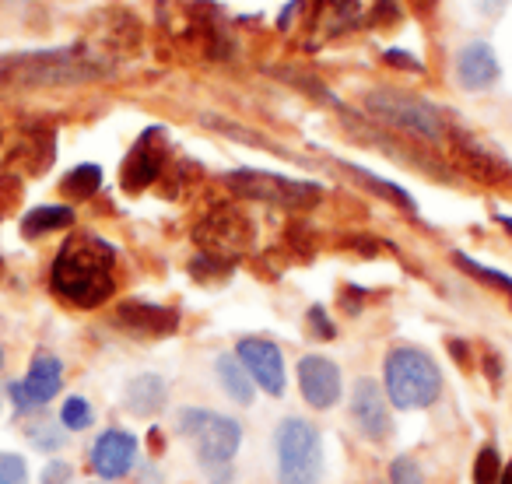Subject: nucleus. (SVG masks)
Wrapping results in <instances>:
<instances>
[{"mask_svg":"<svg viewBox=\"0 0 512 484\" xmlns=\"http://www.w3.org/2000/svg\"><path fill=\"white\" fill-rule=\"evenodd\" d=\"M197 242L207 250V257L228 260L235 253L249 250L253 228H249L246 214H239L235 207H218L197 225Z\"/></svg>","mask_w":512,"mask_h":484,"instance_id":"6e6552de","label":"nucleus"},{"mask_svg":"<svg viewBox=\"0 0 512 484\" xmlns=\"http://www.w3.org/2000/svg\"><path fill=\"white\" fill-rule=\"evenodd\" d=\"M313 25L323 29H344V22H351L358 11V0H313Z\"/></svg>","mask_w":512,"mask_h":484,"instance_id":"412c9836","label":"nucleus"},{"mask_svg":"<svg viewBox=\"0 0 512 484\" xmlns=\"http://www.w3.org/2000/svg\"><path fill=\"white\" fill-rule=\"evenodd\" d=\"M29 481V470L25 460L15 453H0V484H25Z\"/></svg>","mask_w":512,"mask_h":484,"instance_id":"a878e982","label":"nucleus"},{"mask_svg":"<svg viewBox=\"0 0 512 484\" xmlns=\"http://www.w3.org/2000/svg\"><path fill=\"white\" fill-rule=\"evenodd\" d=\"M239 362L249 372V379H256V386H264L271 397L285 393V358H281V351L271 341H256V337L242 341Z\"/></svg>","mask_w":512,"mask_h":484,"instance_id":"9d476101","label":"nucleus"},{"mask_svg":"<svg viewBox=\"0 0 512 484\" xmlns=\"http://www.w3.org/2000/svg\"><path fill=\"white\" fill-rule=\"evenodd\" d=\"M414 4V11H421V15H428V11L435 8V0H411Z\"/></svg>","mask_w":512,"mask_h":484,"instance_id":"c756f323","label":"nucleus"},{"mask_svg":"<svg viewBox=\"0 0 512 484\" xmlns=\"http://www.w3.org/2000/svg\"><path fill=\"white\" fill-rule=\"evenodd\" d=\"M137 460V439L130 432H106L99 442H95L92 449V463L95 470H99L106 481H116V477H123L130 467H134Z\"/></svg>","mask_w":512,"mask_h":484,"instance_id":"4468645a","label":"nucleus"},{"mask_svg":"<svg viewBox=\"0 0 512 484\" xmlns=\"http://www.w3.org/2000/svg\"><path fill=\"white\" fill-rule=\"evenodd\" d=\"M390 477H393V484H421V470H418V463H414L411 456H400V460H393Z\"/></svg>","mask_w":512,"mask_h":484,"instance_id":"bb28decb","label":"nucleus"},{"mask_svg":"<svg viewBox=\"0 0 512 484\" xmlns=\"http://www.w3.org/2000/svg\"><path fill=\"white\" fill-rule=\"evenodd\" d=\"M323 467L320 435L302 418H288L278 428V474L281 484H316Z\"/></svg>","mask_w":512,"mask_h":484,"instance_id":"20e7f679","label":"nucleus"},{"mask_svg":"<svg viewBox=\"0 0 512 484\" xmlns=\"http://www.w3.org/2000/svg\"><path fill=\"white\" fill-rule=\"evenodd\" d=\"M165 158H169V144H165V134L162 130H144L141 137H137V144L130 148L127 162H123V190L127 193H141L144 186H151L158 179V172H162Z\"/></svg>","mask_w":512,"mask_h":484,"instance_id":"1a4fd4ad","label":"nucleus"},{"mask_svg":"<svg viewBox=\"0 0 512 484\" xmlns=\"http://www.w3.org/2000/svg\"><path fill=\"white\" fill-rule=\"evenodd\" d=\"M498 484H512V463L502 470V477H498Z\"/></svg>","mask_w":512,"mask_h":484,"instance_id":"7c9ffc66","label":"nucleus"},{"mask_svg":"<svg viewBox=\"0 0 512 484\" xmlns=\"http://www.w3.org/2000/svg\"><path fill=\"white\" fill-rule=\"evenodd\" d=\"M299 386H302V397H306L316 411H327V407H334L337 397H341V369H337L330 358L309 355V358H302V365H299Z\"/></svg>","mask_w":512,"mask_h":484,"instance_id":"9b49d317","label":"nucleus"},{"mask_svg":"<svg viewBox=\"0 0 512 484\" xmlns=\"http://www.w3.org/2000/svg\"><path fill=\"white\" fill-rule=\"evenodd\" d=\"M0 358H4V355H0Z\"/></svg>","mask_w":512,"mask_h":484,"instance_id":"473e14b6","label":"nucleus"},{"mask_svg":"<svg viewBox=\"0 0 512 484\" xmlns=\"http://www.w3.org/2000/svg\"><path fill=\"white\" fill-rule=\"evenodd\" d=\"M351 414H355V425L362 428V435L369 439H386L390 435V407L386 397L372 379H358L355 397H351Z\"/></svg>","mask_w":512,"mask_h":484,"instance_id":"ddd939ff","label":"nucleus"},{"mask_svg":"<svg viewBox=\"0 0 512 484\" xmlns=\"http://www.w3.org/2000/svg\"><path fill=\"white\" fill-rule=\"evenodd\" d=\"M60 383H64V365H60V358L39 355V358H32L29 379H25L22 386H25V393H29L32 404H50V400L60 393Z\"/></svg>","mask_w":512,"mask_h":484,"instance_id":"f3484780","label":"nucleus"},{"mask_svg":"<svg viewBox=\"0 0 512 484\" xmlns=\"http://www.w3.org/2000/svg\"><path fill=\"white\" fill-rule=\"evenodd\" d=\"M358 179H362L365 186H372V190H379L386 200H393V204H400V207H407V211H414V204H411V197H407L400 186H393V183H383V179H376V176H369V172H362V169H351Z\"/></svg>","mask_w":512,"mask_h":484,"instance_id":"b1692460","label":"nucleus"},{"mask_svg":"<svg viewBox=\"0 0 512 484\" xmlns=\"http://www.w3.org/2000/svg\"><path fill=\"white\" fill-rule=\"evenodd\" d=\"M99 183H102L99 165H78V169L64 179V193L67 197H88V193L99 190Z\"/></svg>","mask_w":512,"mask_h":484,"instance_id":"4be33fe9","label":"nucleus"},{"mask_svg":"<svg viewBox=\"0 0 512 484\" xmlns=\"http://www.w3.org/2000/svg\"><path fill=\"white\" fill-rule=\"evenodd\" d=\"M113 285V250L95 235H74L53 260V288L81 309L102 306Z\"/></svg>","mask_w":512,"mask_h":484,"instance_id":"f03ea898","label":"nucleus"},{"mask_svg":"<svg viewBox=\"0 0 512 484\" xmlns=\"http://www.w3.org/2000/svg\"><path fill=\"white\" fill-rule=\"evenodd\" d=\"M498 477H502V460L495 449L484 446L474 460V484H498Z\"/></svg>","mask_w":512,"mask_h":484,"instance_id":"5701e85b","label":"nucleus"},{"mask_svg":"<svg viewBox=\"0 0 512 484\" xmlns=\"http://www.w3.org/2000/svg\"><path fill=\"white\" fill-rule=\"evenodd\" d=\"M439 393H442V372L425 351L397 348L386 355V397L400 411L435 404Z\"/></svg>","mask_w":512,"mask_h":484,"instance_id":"7ed1b4c3","label":"nucleus"},{"mask_svg":"<svg viewBox=\"0 0 512 484\" xmlns=\"http://www.w3.org/2000/svg\"><path fill=\"white\" fill-rule=\"evenodd\" d=\"M116 320L123 323L127 330L134 334H148V337H165L176 330V313L172 309H162V306H141V302H130L116 313Z\"/></svg>","mask_w":512,"mask_h":484,"instance_id":"dca6fc26","label":"nucleus"},{"mask_svg":"<svg viewBox=\"0 0 512 484\" xmlns=\"http://www.w3.org/2000/svg\"><path fill=\"white\" fill-rule=\"evenodd\" d=\"M369 109L379 120L393 123V127H400V130H411V134H418V137H428V141H439V137L446 134L439 109L428 106L425 99H414V95L376 92V95H369Z\"/></svg>","mask_w":512,"mask_h":484,"instance_id":"0eeeda50","label":"nucleus"},{"mask_svg":"<svg viewBox=\"0 0 512 484\" xmlns=\"http://www.w3.org/2000/svg\"><path fill=\"white\" fill-rule=\"evenodd\" d=\"M71 221H74L71 207H36L32 214H25L22 232L29 235V239H36V235H46V232H57V228H67Z\"/></svg>","mask_w":512,"mask_h":484,"instance_id":"aec40b11","label":"nucleus"},{"mask_svg":"<svg viewBox=\"0 0 512 484\" xmlns=\"http://www.w3.org/2000/svg\"><path fill=\"white\" fill-rule=\"evenodd\" d=\"M228 186H232L235 193H242V197L267 200V204L292 207V211H299V207H313L316 200H320V186L274 176V172H256V169L228 172Z\"/></svg>","mask_w":512,"mask_h":484,"instance_id":"423d86ee","label":"nucleus"},{"mask_svg":"<svg viewBox=\"0 0 512 484\" xmlns=\"http://www.w3.org/2000/svg\"><path fill=\"white\" fill-rule=\"evenodd\" d=\"M116 67L109 53L92 46H64V50H39L0 57V85L43 88V85H81V81L106 78Z\"/></svg>","mask_w":512,"mask_h":484,"instance_id":"f257e3e1","label":"nucleus"},{"mask_svg":"<svg viewBox=\"0 0 512 484\" xmlns=\"http://www.w3.org/2000/svg\"><path fill=\"white\" fill-rule=\"evenodd\" d=\"M453 158L467 176L481 179V183H498V179L509 176V165H505L488 144L470 134H453Z\"/></svg>","mask_w":512,"mask_h":484,"instance_id":"f8f14e48","label":"nucleus"},{"mask_svg":"<svg viewBox=\"0 0 512 484\" xmlns=\"http://www.w3.org/2000/svg\"><path fill=\"white\" fill-rule=\"evenodd\" d=\"M165 397H169V386H165V379L158 376H137L130 379L127 386V407L134 414H141V418H151V414H158L165 407Z\"/></svg>","mask_w":512,"mask_h":484,"instance_id":"a211bd4d","label":"nucleus"},{"mask_svg":"<svg viewBox=\"0 0 512 484\" xmlns=\"http://www.w3.org/2000/svg\"><path fill=\"white\" fill-rule=\"evenodd\" d=\"M502 225H505V228H509V232H512V218H502Z\"/></svg>","mask_w":512,"mask_h":484,"instance_id":"2f4dec72","label":"nucleus"},{"mask_svg":"<svg viewBox=\"0 0 512 484\" xmlns=\"http://www.w3.org/2000/svg\"><path fill=\"white\" fill-rule=\"evenodd\" d=\"M179 432L193 442L200 460L211 463V467L232 460L242 442L239 421L225 418V414H214V411H183L179 414Z\"/></svg>","mask_w":512,"mask_h":484,"instance_id":"39448f33","label":"nucleus"},{"mask_svg":"<svg viewBox=\"0 0 512 484\" xmlns=\"http://www.w3.org/2000/svg\"><path fill=\"white\" fill-rule=\"evenodd\" d=\"M67 477H71V467H67V463H50L43 474V484H67Z\"/></svg>","mask_w":512,"mask_h":484,"instance_id":"c85d7f7f","label":"nucleus"},{"mask_svg":"<svg viewBox=\"0 0 512 484\" xmlns=\"http://www.w3.org/2000/svg\"><path fill=\"white\" fill-rule=\"evenodd\" d=\"M218 379L228 390V397H235L239 404H249V400H253V379H249V372L242 369L239 358L221 355L218 358Z\"/></svg>","mask_w":512,"mask_h":484,"instance_id":"6ab92c4d","label":"nucleus"},{"mask_svg":"<svg viewBox=\"0 0 512 484\" xmlns=\"http://www.w3.org/2000/svg\"><path fill=\"white\" fill-rule=\"evenodd\" d=\"M460 260V267L463 271H470L474 278H484V281H491L495 288H505V292H512V281L505 278V274H498V271H488V267H481V264H474V260H467V257H456Z\"/></svg>","mask_w":512,"mask_h":484,"instance_id":"cd10ccee","label":"nucleus"},{"mask_svg":"<svg viewBox=\"0 0 512 484\" xmlns=\"http://www.w3.org/2000/svg\"><path fill=\"white\" fill-rule=\"evenodd\" d=\"M64 425L71 428V432H81V428H88V425H92V407H88L81 397H71L64 404Z\"/></svg>","mask_w":512,"mask_h":484,"instance_id":"393cba45","label":"nucleus"},{"mask_svg":"<svg viewBox=\"0 0 512 484\" xmlns=\"http://www.w3.org/2000/svg\"><path fill=\"white\" fill-rule=\"evenodd\" d=\"M456 71H460L463 88L477 92V88H488L498 81V60H495V53H491L488 43H470L467 50L460 53Z\"/></svg>","mask_w":512,"mask_h":484,"instance_id":"2eb2a0df","label":"nucleus"}]
</instances>
